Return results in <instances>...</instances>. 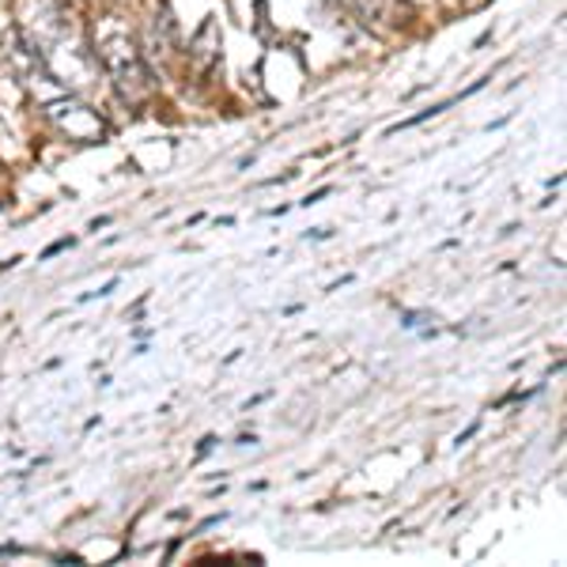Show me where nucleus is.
<instances>
[{"label": "nucleus", "instance_id": "f257e3e1", "mask_svg": "<svg viewBox=\"0 0 567 567\" xmlns=\"http://www.w3.org/2000/svg\"><path fill=\"white\" fill-rule=\"evenodd\" d=\"M95 58L103 61L110 84H114L117 99L130 106H141L144 99H152L155 91V80H152V69L144 61L141 45L125 27H117L114 20H103V31L95 27Z\"/></svg>", "mask_w": 567, "mask_h": 567}, {"label": "nucleus", "instance_id": "1a4fd4ad", "mask_svg": "<svg viewBox=\"0 0 567 567\" xmlns=\"http://www.w3.org/2000/svg\"><path fill=\"white\" fill-rule=\"evenodd\" d=\"M0 208H4V205H0Z\"/></svg>", "mask_w": 567, "mask_h": 567}, {"label": "nucleus", "instance_id": "20e7f679", "mask_svg": "<svg viewBox=\"0 0 567 567\" xmlns=\"http://www.w3.org/2000/svg\"><path fill=\"white\" fill-rule=\"evenodd\" d=\"M72 246H76V239H58V243H53V246H45V250L39 254V258H42V261H50L53 254H61V250H72Z\"/></svg>", "mask_w": 567, "mask_h": 567}, {"label": "nucleus", "instance_id": "0eeeda50", "mask_svg": "<svg viewBox=\"0 0 567 567\" xmlns=\"http://www.w3.org/2000/svg\"><path fill=\"white\" fill-rule=\"evenodd\" d=\"M477 432H481V420H477V424L470 427V432H462V435H458V446H462V443H470V439L477 435Z\"/></svg>", "mask_w": 567, "mask_h": 567}, {"label": "nucleus", "instance_id": "423d86ee", "mask_svg": "<svg viewBox=\"0 0 567 567\" xmlns=\"http://www.w3.org/2000/svg\"><path fill=\"white\" fill-rule=\"evenodd\" d=\"M326 194H329V189H315L310 197H303V205H307V208H310V205H318V200H326Z\"/></svg>", "mask_w": 567, "mask_h": 567}, {"label": "nucleus", "instance_id": "6e6552de", "mask_svg": "<svg viewBox=\"0 0 567 567\" xmlns=\"http://www.w3.org/2000/svg\"><path fill=\"white\" fill-rule=\"evenodd\" d=\"M420 322H424V315H405V322H401V326H405V329H416Z\"/></svg>", "mask_w": 567, "mask_h": 567}, {"label": "nucleus", "instance_id": "f03ea898", "mask_svg": "<svg viewBox=\"0 0 567 567\" xmlns=\"http://www.w3.org/2000/svg\"><path fill=\"white\" fill-rule=\"evenodd\" d=\"M45 117H50V122L58 125L69 141H84V144H103L106 141L103 117L84 103H72V99H65V103H53V106H45Z\"/></svg>", "mask_w": 567, "mask_h": 567}, {"label": "nucleus", "instance_id": "39448f33", "mask_svg": "<svg viewBox=\"0 0 567 567\" xmlns=\"http://www.w3.org/2000/svg\"><path fill=\"white\" fill-rule=\"evenodd\" d=\"M213 446H216V435H205V439H200V446H197V454L205 458V454L213 451Z\"/></svg>", "mask_w": 567, "mask_h": 567}, {"label": "nucleus", "instance_id": "7ed1b4c3", "mask_svg": "<svg viewBox=\"0 0 567 567\" xmlns=\"http://www.w3.org/2000/svg\"><path fill=\"white\" fill-rule=\"evenodd\" d=\"M363 23L374 31H398L413 20V4L409 0H344Z\"/></svg>", "mask_w": 567, "mask_h": 567}]
</instances>
